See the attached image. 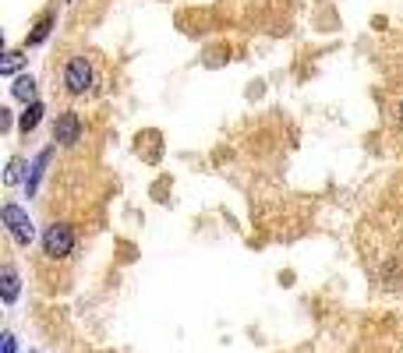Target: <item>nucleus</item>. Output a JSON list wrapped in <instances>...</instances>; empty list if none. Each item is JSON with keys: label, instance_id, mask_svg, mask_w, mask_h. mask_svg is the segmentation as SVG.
Returning a JSON list of instances; mask_svg holds the SVG:
<instances>
[{"label": "nucleus", "instance_id": "6e6552de", "mask_svg": "<svg viewBox=\"0 0 403 353\" xmlns=\"http://www.w3.org/2000/svg\"><path fill=\"white\" fill-rule=\"evenodd\" d=\"M43 120V103H29V110L22 113V120H18V128L22 131H36V124Z\"/></svg>", "mask_w": 403, "mask_h": 353}, {"label": "nucleus", "instance_id": "20e7f679", "mask_svg": "<svg viewBox=\"0 0 403 353\" xmlns=\"http://www.w3.org/2000/svg\"><path fill=\"white\" fill-rule=\"evenodd\" d=\"M78 138H82V120H78V113H75V110L61 113L57 124H54V142H57V145H75Z\"/></svg>", "mask_w": 403, "mask_h": 353}, {"label": "nucleus", "instance_id": "1a4fd4ad", "mask_svg": "<svg viewBox=\"0 0 403 353\" xmlns=\"http://www.w3.org/2000/svg\"><path fill=\"white\" fill-rule=\"evenodd\" d=\"M50 25H54V15H46V18H43V22L36 25V32H32V36L25 39V47H36V43H43V39L50 36Z\"/></svg>", "mask_w": 403, "mask_h": 353}, {"label": "nucleus", "instance_id": "9d476101", "mask_svg": "<svg viewBox=\"0 0 403 353\" xmlns=\"http://www.w3.org/2000/svg\"><path fill=\"white\" fill-rule=\"evenodd\" d=\"M8 184H18L22 180V159H11V166H8V177H4Z\"/></svg>", "mask_w": 403, "mask_h": 353}, {"label": "nucleus", "instance_id": "423d86ee", "mask_svg": "<svg viewBox=\"0 0 403 353\" xmlns=\"http://www.w3.org/2000/svg\"><path fill=\"white\" fill-rule=\"evenodd\" d=\"M0 283H4V300L15 304V297H18V272H15V265H4V275H0Z\"/></svg>", "mask_w": 403, "mask_h": 353}, {"label": "nucleus", "instance_id": "39448f33", "mask_svg": "<svg viewBox=\"0 0 403 353\" xmlns=\"http://www.w3.org/2000/svg\"><path fill=\"white\" fill-rule=\"evenodd\" d=\"M50 156H54V149H43L39 156H36V163H32V177H29V194H36V187H39V180H43V173H46V163H50Z\"/></svg>", "mask_w": 403, "mask_h": 353}, {"label": "nucleus", "instance_id": "9b49d317", "mask_svg": "<svg viewBox=\"0 0 403 353\" xmlns=\"http://www.w3.org/2000/svg\"><path fill=\"white\" fill-rule=\"evenodd\" d=\"M15 68H18V54H8V61H4V75H15Z\"/></svg>", "mask_w": 403, "mask_h": 353}, {"label": "nucleus", "instance_id": "f8f14e48", "mask_svg": "<svg viewBox=\"0 0 403 353\" xmlns=\"http://www.w3.org/2000/svg\"><path fill=\"white\" fill-rule=\"evenodd\" d=\"M392 120H396V128H403V99H399V106H396V113H392Z\"/></svg>", "mask_w": 403, "mask_h": 353}, {"label": "nucleus", "instance_id": "0eeeda50", "mask_svg": "<svg viewBox=\"0 0 403 353\" xmlns=\"http://www.w3.org/2000/svg\"><path fill=\"white\" fill-rule=\"evenodd\" d=\"M11 92H15V99H25V103L32 99V103H36V82H32V75H22Z\"/></svg>", "mask_w": 403, "mask_h": 353}, {"label": "nucleus", "instance_id": "ddd939ff", "mask_svg": "<svg viewBox=\"0 0 403 353\" xmlns=\"http://www.w3.org/2000/svg\"><path fill=\"white\" fill-rule=\"evenodd\" d=\"M4 353H15V339L11 335H4Z\"/></svg>", "mask_w": 403, "mask_h": 353}, {"label": "nucleus", "instance_id": "7ed1b4c3", "mask_svg": "<svg viewBox=\"0 0 403 353\" xmlns=\"http://www.w3.org/2000/svg\"><path fill=\"white\" fill-rule=\"evenodd\" d=\"M4 223H8V230H11V237L18 240V244H32V219H29V212L25 209H18V205H4Z\"/></svg>", "mask_w": 403, "mask_h": 353}, {"label": "nucleus", "instance_id": "f03ea898", "mask_svg": "<svg viewBox=\"0 0 403 353\" xmlns=\"http://www.w3.org/2000/svg\"><path fill=\"white\" fill-rule=\"evenodd\" d=\"M64 89L71 96H85L92 89V64L85 57H71L68 68H64Z\"/></svg>", "mask_w": 403, "mask_h": 353}, {"label": "nucleus", "instance_id": "f257e3e1", "mask_svg": "<svg viewBox=\"0 0 403 353\" xmlns=\"http://www.w3.org/2000/svg\"><path fill=\"white\" fill-rule=\"evenodd\" d=\"M71 251H75V230L68 223H50L43 230V254L57 261V258H68Z\"/></svg>", "mask_w": 403, "mask_h": 353}]
</instances>
